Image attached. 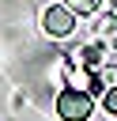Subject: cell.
Here are the masks:
<instances>
[{
  "label": "cell",
  "mask_w": 117,
  "mask_h": 121,
  "mask_svg": "<svg viewBox=\"0 0 117 121\" xmlns=\"http://www.w3.org/2000/svg\"><path fill=\"white\" fill-rule=\"evenodd\" d=\"M91 91H79V87H68L57 95V113L60 121H87L91 117Z\"/></svg>",
  "instance_id": "6da1fadb"
},
{
  "label": "cell",
  "mask_w": 117,
  "mask_h": 121,
  "mask_svg": "<svg viewBox=\"0 0 117 121\" xmlns=\"http://www.w3.org/2000/svg\"><path fill=\"white\" fill-rule=\"evenodd\" d=\"M42 26H45V34H49V38H68V34L75 30V11H72V8H64V4H53V8H45Z\"/></svg>",
  "instance_id": "7a4b0ae2"
},
{
  "label": "cell",
  "mask_w": 117,
  "mask_h": 121,
  "mask_svg": "<svg viewBox=\"0 0 117 121\" xmlns=\"http://www.w3.org/2000/svg\"><path fill=\"white\" fill-rule=\"evenodd\" d=\"M98 4L102 0H64V8H72L75 15H91V11H98Z\"/></svg>",
  "instance_id": "3957f363"
},
{
  "label": "cell",
  "mask_w": 117,
  "mask_h": 121,
  "mask_svg": "<svg viewBox=\"0 0 117 121\" xmlns=\"http://www.w3.org/2000/svg\"><path fill=\"white\" fill-rule=\"evenodd\" d=\"M102 110H106V113H117V83L102 91Z\"/></svg>",
  "instance_id": "277c9868"
}]
</instances>
